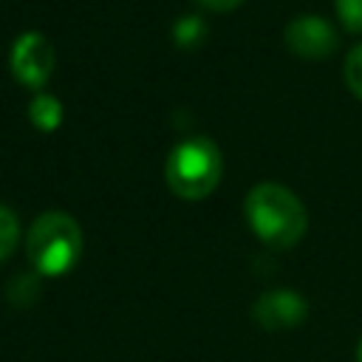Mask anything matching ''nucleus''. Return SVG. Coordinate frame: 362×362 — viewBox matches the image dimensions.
<instances>
[{"mask_svg": "<svg viewBox=\"0 0 362 362\" xmlns=\"http://www.w3.org/2000/svg\"><path fill=\"white\" fill-rule=\"evenodd\" d=\"M243 209L252 232L272 249L294 246L308 229V215L303 201L288 187L274 181H263L252 187Z\"/></svg>", "mask_w": 362, "mask_h": 362, "instance_id": "1", "label": "nucleus"}, {"mask_svg": "<svg viewBox=\"0 0 362 362\" xmlns=\"http://www.w3.org/2000/svg\"><path fill=\"white\" fill-rule=\"evenodd\" d=\"M25 252L40 274L59 277L71 272L82 255V226L68 212H42L28 229Z\"/></svg>", "mask_w": 362, "mask_h": 362, "instance_id": "2", "label": "nucleus"}, {"mask_svg": "<svg viewBox=\"0 0 362 362\" xmlns=\"http://www.w3.org/2000/svg\"><path fill=\"white\" fill-rule=\"evenodd\" d=\"M223 173V158L215 141L204 136H192L178 141L167 156V184L178 198L198 201L206 198Z\"/></svg>", "mask_w": 362, "mask_h": 362, "instance_id": "3", "label": "nucleus"}, {"mask_svg": "<svg viewBox=\"0 0 362 362\" xmlns=\"http://www.w3.org/2000/svg\"><path fill=\"white\" fill-rule=\"evenodd\" d=\"M11 74L17 76L20 85L25 88H42L51 74H54V65H57V54H54V45L48 42L45 34L40 31H23L14 45H11Z\"/></svg>", "mask_w": 362, "mask_h": 362, "instance_id": "4", "label": "nucleus"}, {"mask_svg": "<svg viewBox=\"0 0 362 362\" xmlns=\"http://www.w3.org/2000/svg\"><path fill=\"white\" fill-rule=\"evenodd\" d=\"M283 40H286V48L300 59H325L339 45L337 28L317 14H303L291 20L286 25Z\"/></svg>", "mask_w": 362, "mask_h": 362, "instance_id": "5", "label": "nucleus"}, {"mask_svg": "<svg viewBox=\"0 0 362 362\" xmlns=\"http://www.w3.org/2000/svg\"><path fill=\"white\" fill-rule=\"evenodd\" d=\"M308 305L291 288H272L260 294L252 305V317L263 331H286L305 320Z\"/></svg>", "mask_w": 362, "mask_h": 362, "instance_id": "6", "label": "nucleus"}, {"mask_svg": "<svg viewBox=\"0 0 362 362\" xmlns=\"http://www.w3.org/2000/svg\"><path fill=\"white\" fill-rule=\"evenodd\" d=\"M28 119H31V124L37 130H45V133L57 130L62 124V105H59V99L51 96V93L34 96L31 105H28Z\"/></svg>", "mask_w": 362, "mask_h": 362, "instance_id": "7", "label": "nucleus"}, {"mask_svg": "<svg viewBox=\"0 0 362 362\" xmlns=\"http://www.w3.org/2000/svg\"><path fill=\"white\" fill-rule=\"evenodd\" d=\"M20 240V223H17V215L6 206H0V263L14 252Z\"/></svg>", "mask_w": 362, "mask_h": 362, "instance_id": "8", "label": "nucleus"}, {"mask_svg": "<svg viewBox=\"0 0 362 362\" xmlns=\"http://www.w3.org/2000/svg\"><path fill=\"white\" fill-rule=\"evenodd\" d=\"M342 76H345V85L348 90L362 99V42L351 48V54L345 57V65H342Z\"/></svg>", "mask_w": 362, "mask_h": 362, "instance_id": "9", "label": "nucleus"}, {"mask_svg": "<svg viewBox=\"0 0 362 362\" xmlns=\"http://www.w3.org/2000/svg\"><path fill=\"white\" fill-rule=\"evenodd\" d=\"M337 14L348 31L362 34V0H337Z\"/></svg>", "mask_w": 362, "mask_h": 362, "instance_id": "10", "label": "nucleus"}, {"mask_svg": "<svg viewBox=\"0 0 362 362\" xmlns=\"http://www.w3.org/2000/svg\"><path fill=\"white\" fill-rule=\"evenodd\" d=\"M189 34H192V40H201L204 25H201L198 17H187V20H181L178 28H175V40H178L181 45H189Z\"/></svg>", "mask_w": 362, "mask_h": 362, "instance_id": "11", "label": "nucleus"}, {"mask_svg": "<svg viewBox=\"0 0 362 362\" xmlns=\"http://www.w3.org/2000/svg\"><path fill=\"white\" fill-rule=\"evenodd\" d=\"M201 8H206V11H218V14H226V11H232V8H238L243 0H195Z\"/></svg>", "mask_w": 362, "mask_h": 362, "instance_id": "12", "label": "nucleus"}, {"mask_svg": "<svg viewBox=\"0 0 362 362\" xmlns=\"http://www.w3.org/2000/svg\"><path fill=\"white\" fill-rule=\"evenodd\" d=\"M356 359L362 362V339H359V345H356Z\"/></svg>", "mask_w": 362, "mask_h": 362, "instance_id": "13", "label": "nucleus"}]
</instances>
